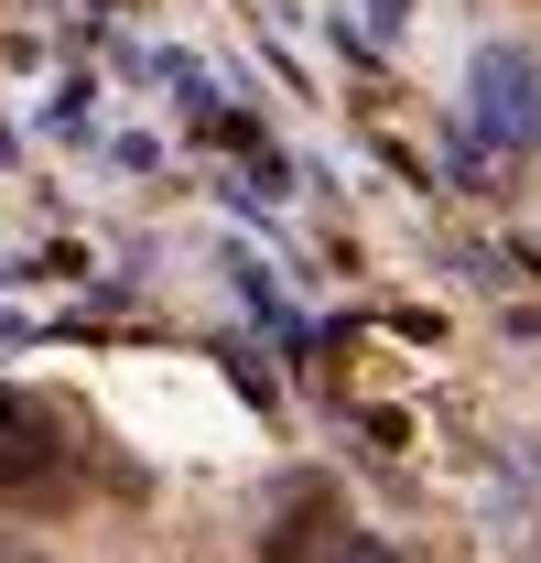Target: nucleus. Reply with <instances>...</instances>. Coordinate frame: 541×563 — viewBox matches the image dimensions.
Instances as JSON below:
<instances>
[{
	"label": "nucleus",
	"mask_w": 541,
	"mask_h": 563,
	"mask_svg": "<svg viewBox=\"0 0 541 563\" xmlns=\"http://www.w3.org/2000/svg\"><path fill=\"white\" fill-rule=\"evenodd\" d=\"M325 520H336V488H325V477H292V488L270 498V531H261V553H270V563H303L314 542H325Z\"/></svg>",
	"instance_id": "f03ea898"
},
{
	"label": "nucleus",
	"mask_w": 541,
	"mask_h": 563,
	"mask_svg": "<svg viewBox=\"0 0 541 563\" xmlns=\"http://www.w3.org/2000/svg\"><path fill=\"white\" fill-rule=\"evenodd\" d=\"M55 455H66V444H55V412H44V401H0V488H55Z\"/></svg>",
	"instance_id": "f257e3e1"
}]
</instances>
